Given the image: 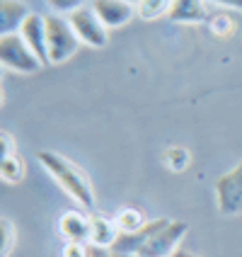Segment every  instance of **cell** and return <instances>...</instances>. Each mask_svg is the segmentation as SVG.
<instances>
[{
	"mask_svg": "<svg viewBox=\"0 0 242 257\" xmlns=\"http://www.w3.org/2000/svg\"><path fill=\"white\" fill-rule=\"evenodd\" d=\"M46 20V44H49V61L51 63H63L78 51L80 39L73 32L68 17L63 15H44Z\"/></svg>",
	"mask_w": 242,
	"mask_h": 257,
	"instance_id": "obj_2",
	"label": "cell"
},
{
	"mask_svg": "<svg viewBox=\"0 0 242 257\" xmlns=\"http://www.w3.org/2000/svg\"><path fill=\"white\" fill-rule=\"evenodd\" d=\"M186 230H189V226H186L184 221L167 218V223L160 230H155L141 245V250L136 252V257H172L179 250V243L184 240Z\"/></svg>",
	"mask_w": 242,
	"mask_h": 257,
	"instance_id": "obj_4",
	"label": "cell"
},
{
	"mask_svg": "<svg viewBox=\"0 0 242 257\" xmlns=\"http://www.w3.org/2000/svg\"><path fill=\"white\" fill-rule=\"evenodd\" d=\"M0 61H3L5 68H10L15 73H25V75H32L39 68H44L42 61L27 46V42L22 39L20 32L0 37Z\"/></svg>",
	"mask_w": 242,
	"mask_h": 257,
	"instance_id": "obj_3",
	"label": "cell"
},
{
	"mask_svg": "<svg viewBox=\"0 0 242 257\" xmlns=\"http://www.w3.org/2000/svg\"><path fill=\"white\" fill-rule=\"evenodd\" d=\"M90 257H136V255L116 252L114 247H97V245H92V252H90Z\"/></svg>",
	"mask_w": 242,
	"mask_h": 257,
	"instance_id": "obj_21",
	"label": "cell"
},
{
	"mask_svg": "<svg viewBox=\"0 0 242 257\" xmlns=\"http://www.w3.org/2000/svg\"><path fill=\"white\" fill-rule=\"evenodd\" d=\"M0 226H3V257H8L15 243V226L10 223V218H3Z\"/></svg>",
	"mask_w": 242,
	"mask_h": 257,
	"instance_id": "obj_20",
	"label": "cell"
},
{
	"mask_svg": "<svg viewBox=\"0 0 242 257\" xmlns=\"http://www.w3.org/2000/svg\"><path fill=\"white\" fill-rule=\"evenodd\" d=\"M215 206L223 216L242 214V160L215 180Z\"/></svg>",
	"mask_w": 242,
	"mask_h": 257,
	"instance_id": "obj_5",
	"label": "cell"
},
{
	"mask_svg": "<svg viewBox=\"0 0 242 257\" xmlns=\"http://www.w3.org/2000/svg\"><path fill=\"white\" fill-rule=\"evenodd\" d=\"M208 3H215V5H223V8L240 10V13H242V0H208Z\"/></svg>",
	"mask_w": 242,
	"mask_h": 257,
	"instance_id": "obj_22",
	"label": "cell"
},
{
	"mask_svg": "<svg viewBox=\"0 0 242 257\" xmlns=\"http://www.w3.org/2000/svg\"><path fill=\"white\" fill-rule=\"evenodd\" d=\"M95 15L102 20V25L107 29L124 27L126 22H131V17L136 15V5L126 3V0H92L90 5Z\"/></svg>",
	"mask_w": 242,
	"mask_h": 257,
	"instance_id": "obj_7",
	"label": "cell"
},
{
	"mask_svg": "<svg viewBox=\"0 0 242 257\" xmlns=\"http://www.w3.org/2000/svg\"><path fill=\"white\" fill-rule=\"evenodd\" d=\"M172 257H199V255H194V252H189V250H182V247H179Z\"/></svg>",
	"mask_w": 242,
	"mask_h": 257,
	"instance_id": "obj_23",
	"label": "cell"
},
{
	"mask_svg": "<svg viewBox=\"0 0 242 257\" xmlns=\"http://www.w3.org/2000/svg\"><path fill=\"white\" fill-rule=\"evenodd\" d=\"M0 139H3V156H0V175H3V180L5 182H10V185H20L22 180H25V160L20 158V153L15 151V141L13 136L8 134V131H3L0 134Z\"/></svg>",
	"mask_w": 242,
	"mask_h": 257,
	"instance_id": "obj_9",
	"label": "cell"
},
{
	"mask_svg": "<svg viewBox=\"0 0 242 257\" xmlns=\"http://www.w3.org/2000/svg\"><path fill=\"white\" fill-rule=\"evenodd\" d=\"M68 22H71L73 32L78 34L80 44H87V46H95V49H102L107 46L109 37H107V27L102 25V20L95 15L92 8H80L75 13L68 15Z\"/></svg>",
	"mask_w": 242,
	"mask_h": 257,
	"instance_id": "obj_6",
	"label": "cell"
},
{
	"mask_svg": "<svg viewBox=\"0 0 242 257\" xmlns=\"http://www.w3.org/2000/svg\"><path fill=\"white\" fill-rule=\"evenodd\" d=\"M208 29L213 32L218 39H228V37H232L235 32H237V22H235V17H230V15H211L208 17Z\"/></svg>",
	"mask_w": 242,
	"mask_h": 257,
	"instance_id": "obj_17",
	"label": "cell"
},
{
	"mask_svg": "<svg viewBox=\"0 0 242 257\" xmlns=\"http://www.w3.org/2000/svg\"><path fill=\"white\" fill-rule=\"evenodd\" d=\"M162 163L167 165V170L172 172H182L189 168V163H191V156H189V151L182 148V146H170L165 153H162Z\"/></svg>",
	"mask_w": 242,
	"mask_h": 257,
	"instance_id": "obj_16",
	"label": "cell"
},
{
	"mask_svg": "<svg viewBox=\"0 0 242 257\" xmlns=\"http://www.w3.org/2000/svg\"><path fill=\"white\" fill-rule=\"evenodd\" d=\"M46 3L56 15H71L80 8H85V0H46Z\"/></svg>",
	"mask_w": 242,
	"mask_h": 257,
	"instance_id": "obj_18",
	"label": "cell"
},
{
	"mask_svg": "<svg viewBox=\"0 0 242 257\" xmlns=\"http://www.w3.org/2000/svg\"><path fill=\"white\" fill-rule=\"evenodd\" d=\"M20 34H22V39L27 42V46L37 54V58L42 61V66H49L51 61H49V44H46V20H44V15H37L32 13L25 20V25L20 29Z\"/></svg>",
	"mask_w": 242,
	"mask_h": 257,
	"instance_id": "obj_8",
	"label": "cell"
},
{
	"mask_svg": "<svg viewBox=\"0 0 242 257\" xmlns=\"http://www.w3.org/2000/svg\"><path fill=\"white\" fill-rule=\"evenodd\" d=\"M114 223H116V228H119V233H136V230H141L148 221H145V214H143L141 209L124 206V209L116 211Z\"/></svg>",
	"mask_w": 242,
	"mask_h": 257,
	"instance_id": "obj_14",
	"label": "cell"
},
{
	"mask_svg": "<svg viewBox=\"0 0 242 257\" xmlns=\"http://www.w3.org/2000/svg\"><path fill=\"white\" fill-rule=\"evenodd\" d=\"M92 243H66L61 250V257H90Z\"/></svg>",
	"mask_w": 242,
	"mask_h": 257,
	"instance_id": "obj_19",
	"label": "cell"
},
{
	"mask_svg": "<svg viewBox=\"0 0 242 257\" xmlns=\"http://www.w3.org/2000/svg\"><path fill=\"white\" fill-rule=\"evenodd\" d=\"M29 15L32 13L22 0H3L0 3V37L17 34Z\"/></svg>",
	"mask_w": 242,
	"mask_h": 257,
	"instance_id": "obj_12",
	"label": "cell"
},
{
	"mask_svg": "<svg viewBox=\"0 0 242 257\" xmlns=\"http://www.w3.org/2000/svg\"><path fill=\"white\" fill-rule=\"evenodd\" d=\"M170 5L172 0H138L136 3V15L145 22H153V20H160V17H167Z\"/></svg>",
	"mask_w": 242,
	"mask_h": 257,
	"instance_id": "obj_15",
	"label": "cell"
},
{
	"mask_svg": "<svg viewBox=\"0 0 242 257\" xmlns=\"http://www.w3.org/2000/svg\"><path fill=\"white\" fill-rule=\"evenodd\" d=\"M126 3H133V5H136V3H138V0H126Z\"/></svg>",
	"mask_w": 242,
	"mask_h": 257,
	"instance_id": "obj_24",
	"label": "cell"
},
{
	"mask_svg": "<svg viewBox=\"0 0 242 257\" xmlns=\"http://www.w3.org/2000/svg\"><path fill=\"white\" fill-rule=\"evenodd\" d=\"M90 221H92V230H90V243L97 247H114L116 238H119V228H116L114 218L90 211Z\"/></svg>",
	"mask_w": 242,
	"mask_h": 257,
	"instance_id": "obj_13",
	"label": "cell"
},
{
	"mask_svg": "<svg viewBox=\"0 0 242 257\" xmlns=\"http://www.w3.org/2000/svg\"><path fill=\"white\" fill-rule=\"evenodd\" d=\"M58 230H61L66 243H90V230H92L90 214L66 211L58 221Z\"/></svg>",
	"mask_w": 242,
	"mask_h": 257,
	"instance_id": "obj_10",
	"label": "cell"
},
{
	"mask_svg": "<svg viewBox=\"0 0 242 257\" xmlns=\"http://www.w3.org/2000/svg\"><path fill=\"white\" fill-rule=\"evenodd\" d=\"M39 163L49 170V175L63 187V192L78 201V206H83L85 211L95 209V192L90 185V177L85 175L83 168H78L75 163H71L68 158L58 156L54 151H39L37 153Z\"/></svg>",
	"mask_w": 242,
	"mask_h": 257,
	"instance_id": "obj_1",
	"label": "cell"
},
{
	"mask_svg": "<svg viewBox=\"0 0 242 257\" xmlns=\"http://www.w3.org/2000/svg\"><path fill=\"white\" fill-rule=\"evenodd\" d=\"M167 20L177 22V25H201V22H206L208 20L206 0H172Z\"/></svg>",
	"mask_w": 242,
	"mask_h": 257,
	"instance_id": "obj_11",
	"label": "cell"
}]
</instances>
